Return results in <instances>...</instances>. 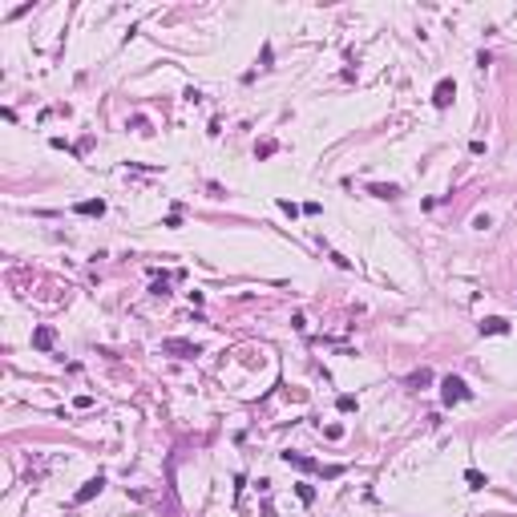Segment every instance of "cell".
<instances>
[{
    "mask_svg": "<svg viewBox=\"0 0 517 517\" xmlns=\"http://www.w3.org/2000/svg\"><path fill=\"white\" fill-rule=\"evenodd\" d=\"M473 392H469V384L461 380V376H445L441 380V400L445 404H461V400H469Z\"/></svg>",
    "mask_w": 517,
    "mask_h": 517,
    "instance_id": "cell-1",
    "label": "cell"
},
{
    "mask_svg": "<svg viewBox=\"0 0 517 517\" xmlns=\"http://www.w3.org/2000/svg\"><path fill=\"white\" fill-rule=\"evenodd\" d=\"M453 97H457V85L445 77V81H437V89H433V105L437 109H449L453 105Z\"/></svg>",
    "mask_w": 517,
    "mask_h": 517,
    "instance_id": "cell-2",
    "label": "cell"
},
{
    "mask_svg": "<svg viewBox=\"0 0 517 517\" xmlns=\"http://www.w3.org/2000/svg\"><path fill=\"white\" fill-rule=\"evenodd\" d=\"M101 489H105V477H89V481L77 489V497H73V501H77V505H85V501H93Z\"/></svg>",
    "mask_w": 517,
    "mask_h": 517,
    "instance_id": "cell-3",
    "label": "cell"
},
{
    "mask_svg": "<svg viewBox=\"0 0 517 517\" xmlns=\"http://www.w3.org/2000/svg\"><path fill=\"white\" fill-rule=\"evenodd\" d=\"M481 335H509V319H501V315H489V319L481 323Z\"/></svg>",
    "mask_w": 517,
    "mask_h": 517,
    "instance_id": "cell-4",
    "label": "cell"
},
{
    "mask_svg": "<svg viewBox=\"0 0 517 517\" xmlns=\"http://www.w3.org/2000/svg\"><path fill=\"white\" fill-rule=\"evenodd\" d=\"M53 343H57V331H53V327H37V331H33V348H41V352H49Z\"/></svg>",
    "mask_w": 517,
    "mask_h": 517,
    "instance_id": "cell-5",
    "label": "cell"
},
{
    "mask_svg": "<svg viewBox=\"0 0 517 517\" xmlns=\"http://www.w3.org/2000/svg\"><path fill=\"white\" fill-rule=\"evenodd\" d=\"M368 190H372L376 198H396V194H400V186H396V182H372Z\"/></svg>",
    "mask_w": 517,
    "mask_h": 517,
    "instance_id": "cell-6",
    "label": "cell"
},
{
    "mask_svg": "<svg viewBox=\"0 0 517 517\" xmlns=\"http://www.w3.org/2000/svg\"><path fill=\"white\" fill-rule=\"evenodd\" d=\"M73 210H77V214H97V218H101V214H105V202H101V198H89V202H77Z\"/></svg>",
    "mask_w": 517,
    "mask_h": 517,
    "instance_id": "cell-7",
    "label": "cell"
},
{
    "mask_svg": "<svg viewBox=\"0 0 517 517\" xmlns=\"http://www.w3.org/2000/svg\"><path fill=\"white\" fill-rule=\"evenodd\" d=\"M162 348H166V352H182V356H198V348H194V343H182V339H166Z\"/></svg>",
    "mask_w": 517,
    "mask_h": 517,
    "instance_id": "cell-8",
    "label": "cell"
},
{
    "mask_svg": "<svg viewBox=\"0 0 517 517\" xmlns=\"http://www.w3.org/2000/svg\"><path fill=\"white\" fill-rule=\"evenodd\" d=\"M283 465H295V469H315V461L299 457V453H283Z\"/></svg>",
    "mask_w": 517,
    "mask_h": 517,
    "instance_id": "cell-9",
    "label": "cell"
},
{
    "mask_svg": "<svg viewBox=\"0 0 517 517\" xmlns=\"http://www.w3.org/2000/svg\"><path fill=\"white\" fill-rule=\"evenodd\" d=\"M465 481H469V489H485V485H489V477L477 473V469H465Z\"/></svg>",
    "mask_w": 517,
    "mask_h": 517,
    "instance_id": "cell-10",
    "label": "cell"
},
{
    "mask_svg": "<svg viewBox=\"0 0 517 517\" xmlns=\"http://www.w3.org/2000/svg\"><path fill=\"white\" fill-rule=\"evenodd\" d=\"M408 384H412V388H424V384H433V372H428V368H420V372H412V376H408Z\"/></svg>",
    "mask_w": 517,
    "mask_h": 517,
    "instance_id": "cell-11",
    "label": "cell"
},
{
    "mask_svg": "<svg viewBox=\"0 0 517 517\" xmlns=\"http://www.w3.org/2000/svg\"><path fill=\"white\" fill-rule=\"evenodd\" d=\"M295 493H299V501H303V505H311V501H315V489H311V485H295Z\"/></svg>",
    "mask_w": 517,
    "mask_h": 517,
    "instance_id": "cell-12",
    "label": "cell"
},
{
    "mask_svg": "<svg viewBox=\"0 0 517 517\" xmlns=\"http://www.w3.org/2000/svg\"><path fill=\"white\" fill-rule=\"evenodd\" d=\"M335 408H339V412H356V396H339Z\"/></svg>",
    "mask_w": 517,
    "mask_h": 517,
    "instance_id": "cell-13",
    "label": "cell"
},
{
    "mask_svg": "<svg viewBox=\"0 0 517 517\" xmlns=\"http://www.w3.org/2000/svg\"><path fill=\"white\" fill-rule=\"evenodd\" d=\"M323 437H327V441H339V437H343V424H327Z\"/></svg>",
    "mask_w": 517,
    "mask_h": 517,
    "instance_id": "cell-14",
    "label": "cell"
},
{
    "mask_svg": "<svg viewBox=\"0 0 517 517\" xmlns=\"http://www.w3.org/2000/svg\"><path fill=\"white\" fill-rule=\"evenodd\" d=\"M254 154H258V158H271V154H275V142H263V146H254Z\"/></svg>",
    "mask_w": 517,
    "mask_h": 517,
    "instance_id": "cell-15",
    "label": "cell"
},
{
    "mask_svg": "<svg viewBox=\"0 0 517 517\" xmlns=\"http://www.w3.org/2000/svg\"><path fill=\"white\" fill-rule=\"evenodd\" d=\"M279 210H283V214H291V218L299 214V206H295V202H287V198H279Z\"/></svg>",
    "mask_w": 517,
    "mask_h": 517,
    "instance_id": "cell-16",
    "label": "cell"
},
{
    "mask_svg": "<svg viewBox=\"0 0 517 517\" xmlns=\"http://www.w3.org/2000/svg\"><path fill=\"white\" fill-rule=\"evenodd\" d=\"M162 226H170V230H178V226H182V214H178V210H174V214H170V218H166V222H162Z\"/></svg>",
    "mask_w": 517,
    "mask_h": 517,
    "instance_id": "cell-17",
    "label": "cell"
},
{
    "mask_svg": "<svg viewBox=\"0 0 517 517\" xmlns=\"http://www.w3.org/2000/svg\"><path fill=\"white\" fill-rule=\"evenodd\" d=\"M291 327L295 331H307V315H291Z\"/></svg>",
    "mask_w": 517,
    "mask_h": 517,
    "instance_id": "cell-18",
    "label": "cell"
},
{
    "mask_svg": "<svg viewBox=\"0 0 517 517\" xmlns=\"http://www.w3.org/2000/svg\"><path fill=\"white\" fill-rule=\"evenodd\" d=\"M339 473H343V465H331V469H323V481H335Z\"/></svg>",
    "mask_w": 517,
    "mask_h": 517,
    "instance_id": "cell-19",
    "label": "cell"
}]
</instances>
